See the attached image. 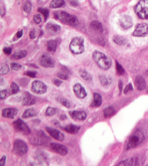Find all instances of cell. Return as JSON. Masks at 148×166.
<instances>
[{"label": "cell", "instance_id": "1", "mask_svg": "<svg viewBox=\"0 0 148 166\" xmlns=\"http://www.w3.org/2000/svg\"><path fill=\"white\" fill-rule=\"evenodd\" d=\"M93 58L97 65L104 70H108L112 65V60L107 55L98 50L93 53Z\"/></svg>", "mask_w": 148, "mask_h": 166}, {"label": "cell", "instance_id": "2", "mask_svg": "<svg viewBox=\"0 0 148 166\" xmlns=\"http://www.w3.org/2000/svg\"><path fill=\"white\" fill-rule=\"evenodd\" d=\"M54 15L56 19L71 26L75 27L79 24L78 17L76 16L71 15L66 12L57 11L55 12Z\"/></svg>", "mask_w": 148, "mask_h": 166}, {"label": "cell", "instance_id": "3", "mask_svg": "<svg viewBox=\"0 0 148 166\" xmlns=\"http://www.w3.org/2000/svg\"><path fill=\"white\" fill-rule=\"evenodd\" d=\"M144 139L145 136L143 132L140 130H136L129 137L127 144V150H130L137 147L143 141Z\"/></svg>", "mask_w": 148, "mask_h": 166}, {"label": "cell", "instance_id": "4", "mask_svg": "<svg viewBox=\"0 0 148 166\" xmlns=\"http://www.w3.org/2000/svg\"><path fill=\"white\" fill-rule=\"evenodd\" d=\"M70 49L71 52L75 54H80L85 50L84 39L82 37H75L71 42Z\"/></svg>", "mask_w": 148, "mask_h": 166}, {"label": "cell", "instance_id": "5", "mask_svg": "<svg viewBox=\"0 0 148 166\" xmlns=\"http://www.w3.org/2000/svg\"><path fill=\"white\" fill-rule=\"evenodd\" d=\"M135 12L141 19H148V0H140L135 7Z\"/></svg>", "mask_w": 148, "mask_h": 166}, {"label": "cell", "instance_id": "6", "mask_svg": "<svg viewBox=\"0 0 148 166\" xmlns=\"http://www.w3.org/2000/svg\"><path fill=\"white\" fill-rule=\"evenodd\" d=\"M49 141V138L42 131H38L32 135L30 142L35 145H43Z\"/></svg>", "mask_w": 148, "mask_h": 166}, {"label": "cell", "instance_id": "7", "mask_svg": "<svg viewBox=\"0 0 148 166\" xmlns=\"http://www.w3.org/2000/svg\"><path fill=\"white\" fill-rule=\"evenodd\" d=\"M14 152L19 156H23L28 151V147L26 143L21 140H16L14 144Z\"/></svg>", "mask_w": 148, "mask_h": 166}, {"label": "cell", "instance_id": "8", "mask_svg": "<svg viewBox=\"0 0 148 166\" xmlns=\"http://www.w3.org/2000/svg\"><path fill=\"white\" fill-rule=\"evenodd\" d=\"M14 126L16 130L22 133L23 135H28L31 133V130L28 125L20 119H17L13 122Z\"/></svg>", "mask_w": 148, "mask_h": 166}, {"label": "cell", "instance_id": "9", "mask_svg": "<svg viewBox=\"0 0 148 166\" xmlns=\"http://www.w3.org/2000/svg\"><path fill=\"white\" fill-rule=\"evenodd\" d=\"M148 34V24L146 23L138 24L133 33V36L137 37H144Z\"/></svg>", "mask_w": 148, "mask_h": 166}, {"label": "cell", "instance_id": "10", "mask_svg": "<svg viewBox=\"0 0 148 166\" xmlns=\"http://www.w3.org/2000/svg\"><path fill=\"white\" fill-rule=\"evenodd\" d=\"M31 90L32 92L37 94H44L47 92V85L39 80H35L32 83Z\"/></svg>", "mask_w": 148, "mask_h": 166}, {"label": "cell", "instance_id": "11", "mask_svg": "<svg viewBox=\"0 0 148 166\" xmlns=\"http://www.w3.org/2000/svg\"><path fill=\"white\" fill-rule=\"evenodd\" d=\"M39 63L42 67L45 68H53L55 67V60L47 54H44L40 57Z\"/></svg>", "mask_w": 148, "mask_h": 166}, {"label": "cell", "instance_id": "12", "mask_svg": "<svg viewBox=\"0 0 148 166\" xmlns=\"http://www.w3.org/2000/svg\"><path fill=\"white\" fill-rule=\"evenodd\" d=\"M45 129L47 132L56 140L60 141L64 140V135L60 130L51 127H47Z\"/></svg>", "mask_w": 148, "mask_h": 166}, {"label": "cell", "instance_id": "13", "mask_svg": "<svg viewBox=\"0 0 148 166\" xmlns=\"http://www.w3.org/2000/svg\"><path fill=\"white\" fill-rule=\"evenodd\" d=\"M50 147L53 151L62 156L66 155L68 153L67 148L62 144L52 143L50 144Z\"/></svg>", "mask_w": 148, "mask_h": 166}, {"label": "cell", "instance_id": "14", "mask_svg": "<svg viewBox=\"0 0 148 166\" xmlns=\"http://www.w3.org/2000/svg\"><path fill=\"white\" fill-rule=\"evenodd\" d=\"M73 91L79 98H85L87 96V93L85 88L80 83H77L73 86Z\"/></svg>", "mask_w": 148, "mask_h": 166}, {"label": "cell", "instance_id": "15", "mask_svg": "<svg viewBox=\"0 0 148 166\" xmlns=\"http://www.w3.org/2000/svg\"><path fill=\"white\" fill-rule=\"evenodd\" d=\"M119 23L122 28H123L125 30H127L132 27L133 20L130 16L124 15L120 18Z\"/></svg>", "mask_w": 148, "mask_h": 166}, {"label": "cell", "instance_id": "16", "mask_svg": "<svg viewBox=\"0 0 148 166\" xmlns=\"http://www.w3.org/2000/svg\"><path fill=\"white\" fill-rule=\"evenodd\" d=\"M69 114L71 117L75 120L83 121L86 120L87 117L86 113L83 111H77V110L70 111L69 112Z\"/></svg>", "mask_w": 148, "mask_h": 166}, {"label": "cell", "instance_id": "17", "mask_svg": "<svg viewBox=\"0 0 148 166\" xmlns=\"http://www.w3.org/2000/svg\"><path fill=\"white\" fill-rule=\"evenodd\" d=\"M135 85L138 90L142 91L146 87V82L142 76L138 75L135 77Z\"/></svg>", "mask_w": 148, "mask_h": 166}, {"label": "cell", "instance_id": "18", "mask_svg": "<svg viewBox=\"0 0 148 166\" xmlns=\"http://www.w3.org/2000/svg\"><path fill=\"white\" fill-rule=\"evenodd\" d=\"M18 112L17 109L15 108H7L2 110V115L4 117L8 118H14Z\"/></svg>", "mask_w": 148, "mask_h": 166}, {"label": "cell", "instance_id": "19", "mask_svg": "<svg viewBox=\"0 0 148 166\" xmlns=\"http://www.w3.org/2000/svg\"><path fill=\"white\" fill-rule=\"evenodd\" d=\"M36 102V100L32 96L29 92H25L22 99V105L23 106H31L34 105Z\"/></svg>", "mask_w": 148, "mask_h": 166}, {"label": "cell", "instance_id": "20", "mask_svg": "<svg viewBox=\"0 0 148 166\" xmlns=\"http://www.w3.org/2000/svg\"><path fill=\"white\" fill-rule=\"evenodd\" d=\"M46 29L50 33L56 34V33L59 32L60 31L61 27L60 25H59L57 24L49 23H47L46 25Z\"/></svg>", "mask_w": 148, "mask_h": 166}, {"label": "cell", "instance_id": "21", "mask_svg": "<svg viewBox=\"0 0 148 166\" xmlns=\"http://www.w3.org/2000/svg\"><path fill=\"white\" fill-rule=\"evenodd\" d=\"M80 128V126H78L72 123L69 124L63 128L64 130H65L67 132L71 134H77L79 132Z\"/></svg>", "mask_w": 148, "mask_h": 166}, {"label": "cell", "instance_id": "22", "mask_svg": "<svg viewBox=\"0 0 148 166\" xmlns=\"http://www.w3.org/2000/svg\"><path fill=\"white\" fill-rule=\"evenodd\" d=\"M102 102L101 96L97 93L95 92L93 94V101L91 105L92 107H99L101 106Z\"/></svg>", "mask_w": 148, "mask_h": 166}, {"label": "cell", "instance_id": "23", "mask_svg": "<svg viewBox=\"0 0 148 166\" xmlns=\"http://www.w3.org/2000/svg\"><path fill=\"white\" fill-rule=\"evenodd\" d=\"M99 80L103 86H108L111 84L112 82V78L108 76L101 75L99 77Z\"/></svg>", "mask_w": 148, "mask_h": 166}, {"label": "cell", "instance_id": "24", "mask_svg": "<svg viewBox=\"0 0 148 166\" xmlns=\"http://www.w3.org/2000/svg\"><path fill=\"white\" fill-rule=\"evenodd\" d=\"M65 5L64 0H52L50 4V8H62Z\"/></svg>", "mask_w": 148, "mask_h": 166}, {"label": "cell", "instance_id": "25", "mask_svg": "<svg viewBox=\"0 0 148 166\" xmlns=\"http://www.w3.org/2000/svg\"><path fill=\"white\" fill-rule=\"evenodd\" d=\"M113 40L118 45H125L127 43V40L126 38L119 35H115L113 37Z\"/></svg>", "mask_w": 148, "mask_h": 166}, {"label": "cell", "instance_id": "26", "mask_svg": "<svg viewBox=\"0 0 148 166\" xmlns=\"http://www.w3.org/2000/svg\"><path fill=\"white\" fill-rule=\"evenodd\" d=\"M37 115V111L34 108H28L24 111L22 117L23 118H28L35 117Z\"/></svg>", "mask_w": 148, "mask_h": 166}, {"label": "cell", "instance_id": "27", "mask_svg": "<svg viewBox=\"0 0 148 166\" xmlns=\"http://www.w3.org/2000/svg\"><path fill=\"white\" fill-rule=\"evenodd\" d=\"M27 52L26 50H19L16 52L12 55V58L15 60H20L26 57Z\"/></svg>", "mask_w": 148, "mask_h": 166}, {"label": "cell", "instance_id": "28", "mask_svg": "<svg viewBox=\"0 0 148 166\" xmlns=\"http://www.w3.org/2000/svg\"><path fill=\"white\" fill-rule=\"evenodd\" d=\"M135 159L134 158H131L127 159H125V160L119 163L117 166H133V165H135L136 163Z\"/></svg>", "mask_w": 148, "mask_h": 166}, {"label": "cell", "instance_id": "29", "mask_svg": "<svg viewBox=\"0 0 148 166\" xmlns=\"http://www.w3.org/2000/svg\"><path fill=\"white\" fill-rule=\"evenodd\" d=\"M79 74L81 77L86 81H92V76L90 74H89L85 69H81L79 70Z\"/></svg>", "mask_w": 148, "mask_h": 166}, {"label": "cell", "instance_id": "30", "mask_svg": "<svg viewBox=\"0 0 148 166\" xmlns=\"http://www.w3.org/2000/svg\"><path fill=\"white\" fill-rule=\"evenodd\" d=\"M116 113V110L113 106H108L104 110V114L105 117H109Z\"/></svg>", "mask_w": 148, "mask_h": 166}, {"label": "cell", "instance_id": "31", "mask_svg": "<svg viewBox=\"0 0 148 166\" xmlns=\"http://www.w3.org/2000/svg\"><path fill=\"white\" fill-rule=\"evenodd\" d=\"M90 27L96 31L102 32L103 31V27L101 23L98 21H93L90 23Z\"/></svg>", "mask_w": 148, "mask_h": 166}, {"label": "cell", "instance_id": "32", "mask_svg": "<svg viewBox=\"0 0 148 166\" xmlns=\"http://www.w3.org/2000/svg\"><path fill=\"white\" fill-rule=\"evenodd\" d=\"M57 43L55 40H50L47 43V47L49 51L55 52L57 48Z\"/></svg>", "mask_w": 148, "mask_h": 166}, {"label": "cell", "instance_id": "33", "mask_svg": "<svg viewBox=\"0 0 148 166\" xmlns=\"http://www.w3.org/2000/svg\"><path fill=\"white\" fill-rule=\"evenodd\" d=\"M20 91L19 87L17 85V84L16 83H12L10 88H9V94L10 95H15L16 93H17V92H19Z\"/></svg>", "mask_w": 148, "mask_h": 166}, {"label": "cell", "instance_id": "34", "mask_svg": "<svg viewBox=\"0 0 148 166\" xmlns=\"http://www.w3.org/2000/svg\"><path fill=\"white\" fill-rule=\"evenodd\" d=\"M9 72V67L7 64H2L0 67V74L1 75H6Z\"/></svg>", "mask_w": 148, "mask_h": 166}, {"label": "cell", "instance_id": "35", "mask_svg": "<svg viewBox=\"0 0 148 166\" xmlns=\"http://www.w3.org/2000/svg\"><path fill=\"white\" fill-rule=\"evenodd\" d=\"M57 113H58V110L57 108L50 107V106H49L47 108V110H46V115L47 116H53L54 115L57 114Z\"/></svg>", "mask_w": 148, "mask_h": 166}, {"label": "cell", "instance_id": "36", "mask_svg": "<svg viewBox=\"0 0 148 166\" xmlns=\"http://www.w3.org/2000/svg\"><path fill=\"white\" fill-rule=\"evenodd\" d=\"M31 9H32V5L31 3L29 1H26L23 5L24 11L27 13H30L31 12Z\"/></svg>", "mask_w": 148, "mask_h": 166}, {"label": "cell", "instance_id": "37", "mask_svg": "<svg viewBox=\"0 0 148 166\" xmlns=\"http://www.w3.org/2000/svg\"><path fill=\"white\" fill-rule=\"evenodd\" d=\"M116 70L118 75H123L125 74V70L124 68L122 67V66L117 62V61H116Z\"/></svg>", "mask_w": 148, "mask_h": 166}, {"label": "cell", "instance_id": "38", "mask_svg": "<svg viewBox=\"0 0 148 166\" xmlns=\"http://www.w3.org/2000/svg\"><path fill=\"white\" fill-rule=\"evenodd\" d=\"M38 11L41 13H42L44 15V18H45V20L46 21L48 16H49V10L47 9H45V8H39Z\"/></svg>", "mask_w": 148, "mask_h": 166}, {"label": "cell", "instance_id": "39", "mask_svg": "<svg viewBox=\"0 0 148 166\" xmlns=\"http://www.w3.org/2000/svg\"><path fill=\"white\" fill-rule=\"evenodd\" d=\"M60 103L62 105V106H64V107H67V108H70V102L67 99L63 98H60Z\"/></svg>", "mask_w": 148, "mask_h": 166}, {"label": "cell", "instance_id": "40", "mask_svg": "<svg viewBox=\"0 0 148 166\" xmlns=\"http://www.w3.org/2000/svg\"><path fill=\"white\" fill-rule=\"evenodd\" d=\"M11 68L12 69L14 70H19L22 68V65L16 63V62H12L10 65Z\"/></svg>", "mask_w": 148, "mask_h": 166}, {"label": "cell", "instance_id": "41", "mask_svg": "<svg viewBox=\"0 0 148 166\" xmlns=\"http://www.w3.org/2000/svg\"><path fill=\"white\" fill-rule=\"evenodd\" d=\"M57 76L59 78L62 79V80H68L69 79L67 73L64 72H59L57 73Z\"/></svg>", "mask_w": 148, "mask_h": 166}, {"label": "cell", "instance_id": "42", "mask_svg": "<svg viewBox=\"0 0 148 166\" xmlns=\"http://www.w3.org/2000/svg\"><path fill=\"white\" fill-rule=\"evenodd\" d=\"M133 90V87L132 84L131 83H129L125 88V90H124V93L125 94H127L128 92L130 91H132Z\"/></svg>", "mask_w": 148, "mask_h": 166}, {"label": "cell", "instance_id": "43", "mask_svg": "<svg viewBox=\"0 0 148 166\" xmlns=\"http://www.w3.org/2000/svg\"><path fill=\"white\" fill-rule=\"evenodd\" d=\"M33 20L36 24H39L41 22V17L40 15H36L34 16Z\"/></svg>", "mask_w": 148, "mask_h": 166}, {"label": "cell", "instance_id": "44", "mask_svg": "<svg viewBox=\"0 0 148 166\" xmlns=\"http://www.w3.org/2000/svg\"><path fill=\"white\" fill-rule=\"evenodd\" d=\"M7 91L5 90H2L0 92V98L1 99H3L5 98L7 96Z\"/></svg>", "mask_w": 148, "mask_h": 166}, {"label": "cell", "instance_id": "45", "mask_svg": "<svg viewBox=\"0 0 148 166\" xmlns=\"http://www.w3.org/2000/svg\"><path fill=\"white\" fill-rule=\"evenodd\" d=\"M25 74L26 75L31 77H35L37 73L35 72H34V71H28Z\"/></svg>", "mask_w": 148, "mask_h": 166}, {"label": "cell", "instance_id": "46", "mask_svg": "<svg viewBox=\"0 0 148 166\" xmlns=\"http://www.w3.org/2000/svg\"><path fill=\"white\" fill-rule=\"evenodd\" d=\"M6 159H7V156L5 155H4L1 159H0V165L1 166H4L6 162Z\"/></svg>", "mask_w": 148, "mask_h": 166}, {"label": "cell", "instance_id": "47", "mask_svg": "<svg viewBox=\"0 0 148 166\" xmlns=\"http://www.w3.org/2000/svg\"><path fill=\"white\" fill-rule=\"evenodd\" d=\"M98 40L99 44L100 45H101L102 46H104L105 45V40L104 39V38H103V37H100V38H98Z\"/></svg>", "mask_w": 148, "mask_h": 166}, {"label": "cell", "instance_id": "48", "mask_svg": "<svg viewBox=\"0 0 148 166\" xmlns=\"http://www.w3.org/2000/svg\"><path fill=\"white\" fill-rule=\"evenodd\" d=\"M4 52L7 55H10L12 53V49L11 47H5L4 49Z\"/></svg>", "mask_w": 148, "mask_h": 166}, {"label": "cell", "instance_id": "49", "mask_svg": "<svg viewBox=\"0 0 148 166\" xmlns=\"http://www.w3.org/2000/svg\"><path fill=\"white\" fill-rule=\"evenodd\" d=\"M53 83H54L55 85H56L57 87H59L62 84V82L60 81L59 79H55L54 81H53Z\"/></svg>", "mask_w": 148, "mask_h": 166}, {"label": "cell", "instance_id": "50", "mask_svg": "<svg viewBox=\"0 0 148 166\" xmlns=\"http://www.w3.org/2000/svg\"><path fill=\"white\" fill-rule=\"evenodd\" d=\"M123 82L121 80H119V91H120V94L122 93V90H123Z\"/></svg>", "mask_w": 148, "mask_h": 166}, {"label": "cell", "instance_id": "51", "mask_svg": "<svg viewBox=\"0 0 148 166\" xmlns=\"http://www.w3.org/2000/svg\"><path fill=\"white\" fill-rule=\"evenodd\" d=\"M30 37L31 39H34V38H35V30H33L31 31V32H30Z\"/></svg>", "mask_w": 148, "mask_h": 166}, {"label": "cell", "instance_id": "52", "mask_svg": "<svg viewBox=\"0 0 148 166\" xmlns=\"http://www.w3.org/2000/svg\"><path fill=\"white\" fill-rule=\"evenodd\" d=\"M23 34V30L19 31H18V32H17L16 36H17V38H20L22 37Z\"/></svg>", "mask_w": 148, "mask_h": 166}, {"label": "cell", "instance_id": "53", "mask_svg": "<svg viewBox=\"0 0 148 166\" xmlns=\"http://www.w3.org/2000/svg\"><path fill=\"white\" fill-rule=\"evenodd\" d=\"M71 5H72V6H76V5H78V4H77V3L75 1H71Z\"/></svg>", "mask_w": 148, "mask_h": 166}, {"label": "cell", "instance_id": "54", "mask_svg": "<svg viewBox=\"0 0 148 166\" xmlns=\"http://www.w3.org/2000/svg\"><path fill=\"white\" fill-rule=\"evenodd\" d=\"M66 118H67V117L65 116V115H62L60 117V119H62V120H64Z\"/></svg>", "mask_w": 148, "mask_h": 166}]
</instances>
